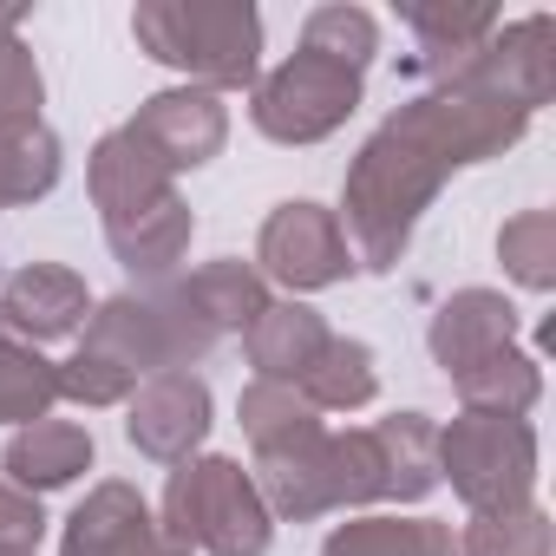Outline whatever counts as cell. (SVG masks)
<instances>
[{
	"instance_id": "5bb4252c",
	"label": "cell",
	"mask_w": 556,
	"mask_h": 556,
	"mask_svg": "<svg viewBox=\"0 0 556 556\" xmlns=\"http://www.w3.org/2000/svg\"><path fill=\"white\" fill-rule=\"evenodd\" d=\"M517 302L497 295V289H452L439 308H432V328H426V348H432V367H445V380L484 367L491 354L517 348Z\"/></svg>"
},
{
	"instance_id": "4dcf8cb0",
	"label": "cell",
	"mask_w": 556,
	"mask_h": 556,
	"mask_svg": "<svg viewBox=\"0 0 556 556\" xmlns=\"http://www.w3.org/2000/svg\"><path fill=\"white\" fill-rule=\"evenodd\" d=\"M47 79L34 47L21 40V8H0V118H40Z\"/></svg>"
},
{
	"instance_id": "1f68e13d",
	"label": "cell",
	"mask_w": 556,
	"mask_h": 556,
	"mask_svg": "<svg viewBox=\"0 0 556 556\" xmlns=\"http://www.w3.org/2000/svg\"><path fill=\"white\" fill-rule=\"evenodd\" d=\"M60 367V400H73V406H86V413H99V406H125L138 387L118 374V367H105V361H92V354H66V361H53Z\"/></svg>"
},
{
	"instance_id": "cb8c5ba5",
	"label": "cell",
	"mask_w": 556,
	"mask_h": 556,
	"mask_svg": "<svg viewBox=\"0 0 556 556\" xmlns=\"http://www.w3.org/2000/svg\"><path fill=\"white\" fill-rule=\"evenodd\" d=\"M295 393H302L315 413H361V406H374V393H380V361H374L367 341L328 334V348H321L315 367L295 380Z\"/></svg>"
},
{
	"instance_id": "d4e9b609",
	"label": "cell",
	"mask_w": 556,
	"mask_h": 556,
	"mask_svg": "<svg viewBox=\"0 0 556 556\" xmlns=\"http://www.w3.org/2000/svg\"><path fill=\"white\" fill-rule=\"evenodd\" d=\"M236 419H242V439H249V452H255V458L289 452V445H302V439L328 432V426H321V413H315L295 387H282V380H249V387H242V400H236Z\"/></svg>"
},
{
	"instance_id": "484cf974",
	"label": "cell",
	"mask_w": 556,
	"mask_h": 556,
	"mask_svg": "<svg viewBox=\"0 0 556 556\" xmlns=\"http://www.w3.org/2000/svg\"><path fill=\"white\" fill-rule=\"evenodd\" d=\"M452 387H458L465 413H497V419H523V413H530V406L543 400V367H536V354H523V348H504V354H491L484 367L458 374Z\"/></svg>"
},
{
	"instance_id": "7a4b0ae2",
	"label": "cell",
	"mask_w": 556,
	"mask_h": 556,
	"mask_svg": "<svg viewBox=\"0 0 556 556\" xmlns=\"http://www.w3.org/2000/svg\"><path fill=\"white\" fill-rule=\"evenodd\" d=\"M131 40L144 60L203 92H249L262 79V14L249 0H138Z\"/></svg>"
},
{
	"instance_id": "83f0119b",
	"label": "cell",
	"mask_w": 556,
	"mask_h": 556,
	"mask_svg": "<svg viewBox=\"0 0 556 556\" xmlns=\"http://www.w3.org/2000/svg\"><path fill=\"white\" fill-rule=\"evenodd\" d=\"M302 53H321V60L367 79V66L380 53V21L367 8H354V0H328V8H315L302 21Z\"/></svg>"
},
{
	"instance_id": "f546056e",
	"label": "cell",
	"mask_w": 556,
	"mask_h": 556,
	"mask_svg": "<svg viewBox=\"0 0 556 556\" xmlns=\"http://www.w3.org/2000/svg\"><path fill=\"white\" fill-rule=\"evenodd\" d=\"M465 556H549L556 530L543 504H517V510H491V517H465L458 530Z\"/></svg>"
},
{
	"instance_id": "8992f818",
	"label": "cell",
	"mask_w": 556,
	"mask_h": 556,
	"mask_svg": "<svg viewBox=\"0 0 556 556\" xmlns=\"http://www.w3.org/2000/svg\"><path fill=\"white\" fill-rule=\"evenodd\" d=\"M439 484H452L471 517L536 504V426L458 413L452 426H439Z\"/></svg>"
},
{
	"instance_id": "52a82bcc",
	"label": "cell",
	"mask_w": 556,
	"mask_h": 556,
	"mask_svg": "<svg viewBox=\"0 0 556 556\" xmlns=\"http://www.w3.org/2000/svg\"><path fill=\"white\" fill-rule=\"evenodd\" d=\"M361 99H367V79H361V73H348V66H334V60L295 47L282 66H268V73L249 86V125H255L268 144L302 151V144L334 138V131L361 112Z\"/></svg>"
},
{
	"instance_id": "ffe728a7",
	"label": "cell",
	"mask_w": 556,
	"mask_h": 556,
	"mask_svg": "<svg viewBox=\"0 0 556 556\" xmlns=\"http://www.w3.org/2000/svg\"><path fill=\"white\" fill-rule=\"evenodd\" d=\"M321 556H465L458 530L439 517H400V510H354L321 536Z\"/></svg>"
},
{
	"instance_id": "4316f807",
	"label": "cell",
	"mask_w": 556,
	"mask_h": 556,
	"mask_svg": "<svg viewBox=\"0 0 556 556\" xmlns=\"http://www.w3.org/2000/svg\"><path fill=\"white\" fill-rule=\"evenodd\" d=\"M53 406H60V367L40 348L0 334V426L21 432L34 419H53Z\"/></svg>"
},
{
	"instance_id": "d6a6232c",
	"label": "cell",
	"mask_w": 556,
	"mask_h": 556,
	"mask_svg": "<svg viewBox=\"0 0 556 556\" xmlns=\"http://www.w3.org/2000/svg\"><path fill=\"white\" fill-rule=\"evenodd\" d=\"M40 543H47V510H40V497L0 478V556H40Z\"/></svg>"
},
{
	"instance_id": "603a6c76",
	"label": "cell",
	"mask_w": 556,
	"mask_h": 556,
	"mask_svg": "<svg viewBox=\"0 0 556 556\" xmlns=\"http://www.w3.org/2000/svg\"><path fill=\"white\" fill-rule=\"evenodd\" d=\"M177 289H184V302H190L216 334H242V328L275 302L268 282L255 275V262H242V255H216V262L177 275Z\"/></svg>"
},
{
	"instance_id": "3957f363",
	"label": "cell",
	"mask_w": 556,
	"mask_h": 556,
	"mask_svg": "<svg viewBox=\"0 0 556 556\" xmlns=\"http://www.w3.org/2000/svg\"><path fill=\"white\" fill-rule=\"evenodd\" d=\"M157 523L190 556H268V543H275V517H268L249 465L229 452H197V458L170 465Z\"/></svg>"
},
{
	"instance_id": "4fadbf2b",
	"label": "cell",
	"mask_w": 556,
	"mask_h": 556,
	"mask_svg": "<svg viewBox=\"0 0 556 556\" xmlns=\"http://www.w3.org/2000/svg\"><path fill=\"white\" fill-rule=\"evenodd\" d=\"M86 315H92V289L66 262H21L0 282V334H14L27 348L73 341L86 328Z\"/></svg>"
},
{
	"instance_id": "2e32d148",
	"label": "cell",
	"mask_w": 556,
	"mask_h": 556,
	"mask_svg": "<svg viewBox=\"0 0 556 556\" xmlns=\"http://www.w3.org/2000/svg\"><path fill=\"white\" fill-rule=\"evenodd\" d=\"M92 458H99V445H92V432L79 419H34V426H21L8 439V452H0V478L40 497V491L79 484L92 471Z\"/></svg>"
},
{
	"instance_id": "44dd1931",
	"label": "cell",
	"mask_w": 556,
	"mask_h": 556,
	"mask_svg": "<svg viewBox=\"0 0 556 556\" xmlns=\"http://www.w3.org/2000/svg\"><path fill=\"white\" fill-rule=\"evenodd\" d=\"M400 21H406V34L419 40V60H426V73L432 79H445V73H458L491 34H497V8H452V0H406L400 8Z\"/></svg>"
},
{
	"instance_id": "8fae6325",
	"label": "cell",
	"mask_w": 556,
	"mask_h": 556,
	"mask_svg": "<svg viewBox=\"0 0 556 556\" xmlns=\"http://www.w3.org/2000/svg\"><path fill=\"white\" fill-rule=\"evenodd\" d=\"M125 131L170 177H184V170H203V164L223 157V144H229V105L216 92H203V86H164V92H151L125 118Z\"/></svg>"
},
{
	"instance_id": "f1b7e54d",
	"label": "cell",
	"mask_w": 556,
	"mask_h": 556,
	"mask_svg": "<svg viewBox=\"0 0 556 556\" xmlns=\"http://www.w3.org/2000/svg\"><path fill=\"white\" fill-rule=\"evenodd\" d=\"M497 262H504V275L517 289L549 295L556 289V216L549 210H517L497 229Z\"/></svg>"
},
{
	"instance_id": "277c9868",
	"label": "cell",
	"mask_w": 556,
	"mask_h": 556,
	"mask_svg": "<svg viewBox=\"0 0 556 556\" xmlns=\"http://www.w3.org/2000/svg\"><path fill=\"white\" fill-rule=\"evenodd\" d=\"M223 334L184 302L177 282H157V289H125L112 302H92L86 328H79V354L118 367L131 387L151 380V374H170V367H197Z\"/></svg>"
},
{
	"instance_id": "ac0fdd59",
	"label": "cell",
	"mask_w": 556,
	"mask_h": 556,
	"mask_svg": "<svg viewBox=\"0 0 556 556\" xmlns=\"http://www.w3.org/2000/svg\"><path fill=\"white\" fill-rule=\"evenodd\" d=\"M190 236H197V216H190L184 197H170V203H157V210H144L131 223H112L105 249L138 289H157V282H177V268L190 255Z\"/></svg>"
},
{
	"instance_id": "9a60e30c",
	"label": "cell",
	"mask_w": 556,
	"mask_h": 556,
	"mask_svg": "<svg viewBox=\"0 0 556 556\" xmlns=\"http://www.w3.org/2000/svg\"><path fill=\"white\" fill-rule=\"evenodd\" d=\"M86 190H92L99 223L112 229V223H131V216L170 203V197H177V177L118 125V131H105V138L92 144V157H86Z\"/></svg>"
},
{
	"instance_id": "7c38bea8",
	"label": "cell",
	"mask_w": 556,
	"mask_h": 556,
	"mask_svg": "<svg viewBox=\"0 0 556 556\" xmlns=\"http://www.w3.org/2000/svg\"><path fill=\"white\" fill-rule=\"evenodd\" d=\"M60 556H190V549L177 536H164V523L138 484L105 478L73 504V517L60 530Z\"/></svg>"
},
{
	"instance_id": "7402d4cb",
	"label": "cell",
	"mask_w": 556,
	"mask_h": 556,
	"mask_svg": "<svg viewBox=\"0 0 556 556\" xmlns=\"http://www.w3.org/2000/svg\"><path fill=\"white\" fill-rule=\"evenodd\" d=\"M66 151L47 118H0V210H21L60 190Z\"/></svg>"
},
{
	"instance_id": "d6986e66",
	"label": "cell",
	"mask_w": 556,
	"mask_h": 556,
	"mask_svg": "<svg viewBox=\"0 0 556 556\" xmlns=\"http://www.w3.org/2000/svg\"><path fill=\"white\" fill-rule=\"evenodd\" d=\"M367 432L380 445V504H419L439 491V419L432 413H387Z\"/></svg>"
},
{
	"instance_id": "9c48e42d",
	"label": "cell",
	"mask_w": 556,
	"mask_h": 556,
	"mask_svg": "<svg viewBox=\"0 0 556 556\" xmlns=\"http://www.w3.org/2000/svg\"><path fill=\"white\" fill-rule=\"evenodd\" d=\"M216 426V400H210V380L197 367H170V374H151L138 380V393L125 400V439L138 458L151 465H184L203 452Z\"/></svg>"
},
{
	"instance_id": "6da1fadb",
	"label": "cell",
	"mask_w": 556,
	"mask_h": 556,
	"mask_svg": "<svg viewBox=\"0 0 556 556\" xmlns=\"http://www.w3.org/2000/svg\"><path fill=\"white\" fill-rule=\"evenodd\" d=\"M530 131L523 112H510L504 99L478 92L471 79H432L419 99H406L348 164L341 177V236L354 268L367 275H393L413 249L419 216L432 210V197L471 170L504 157L517 138Z\"/></svg>"
},
{
	"instance_id": "5b68a950",
	"label": "cell",
	"mask_w": 556,
	"mask_h": 556,
	"mask_svg": "<svg viewBox=\"0 0 556 556\" xmlns=\"http://www.w3.org/2000/svg\"><path fill=\"white\" fill-rule=\"evenodd\" d=\"M262 504L275 523H315L328 510H367L380 504V445L367 426L354 432H315L289 452H268L249 465Z\"/></svg>"
},
{
	"instance_id": "e0dca14e",
	"label": "cell",
	"mask_w": 556,
	"mask_h": 556,
	"mask_svg": "<svg viewBox=\"0 0 556 556\" xmlns=\"http://www.w3.org/2000/svg\"><path fill=\"white\" fill-rule=\"evenodd\" d=\"M328 315L321 308H308V302H268L249 328H242V354H249V374L255 380H282V387H295L308 367H315V354L328 348Z\"/></svg>"
},
{
	"instance_id": "ba28073f",
	"label": "cell",
	"mask_w": 556,
	"mask_h": 556,
	"mask_svg": "<svg viewBox=\"0 0 556 556\" xmlns=\"http://www.w3.org/2000/svg\"><path fill=\"white\" fill-rule=\"evenodd\" d=\"M255 275H262V282H275V289H289L295 302L348 282L354 255H348V236H341L334 210L328 203H308V197L275 203L262 216V229H255Z\"/></svg>"
},
{
	"instance_id": "30bf717a",
	"label": "cell",
	"mask_w": 556,
	"mask_h": 556,
	"mask_svg": "<svg viewBox=\"0 0 556 556\" xmlns=\"http://www.w3.org/2000/svg\"><path fill=\"white\" fill-rule=\"evenodd\" d=\"M445 79H471L478 92L504 99L510 112L536 118L556 99V21L549 14H523V21H497V34Z\"/></svg>"
}]
</instances>
